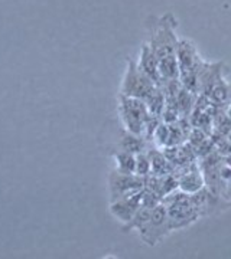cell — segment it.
<instances>
[{
    "label": "cell",
    "mask_w": 231,
    "mask_h": 259,
    "mask_svg": "<svg viewBox=\"0 0 231 259\" xmlns=\"http://www.w3.org/2000/svg\"><path fill=\"white\" fill-rule=\"evenodd\" d=\"M120 114L126 131L136 136L145 134L146 122L150 117L146 102L143 100L126 97L120 94Z\"/></svg>",
    "instance_id": "3"
},
{
    "label": "cell",
    "mask_w": 231,
    "mask_h": 259,
    "mask_svg": "<svg viewBox=\"0 0 231 259\" xmlns=\"http://www.w3.org/2000/svg\"><path fill=\"white\" fill-rule=\"evenodd\" d=\"M138 68L148 76L149 79H152L153 82L156 83V85L160 83L159 59H157V56L153 54V51L148 45H145L143 49H142V55H140V61H139Z\"/></svg>",
    "instance_id": "8"
},
{
    "label": "cell",
    "mask_w": 231,
    "mask_h": 259,
    "mask_svg": "<svg viewBox=\"0 0 231 259\" xmlns=\"http://www.w3.org/2000/svg\"><path fill=\"white\" fill-rule=\"evenodd\" d=\"M207 98L215 105L224 108L227 104L231 102V83L225 82V79L222 76L218 78L217 82L213 85V88L210 90Z\"/></svg>",
    "instance_id": "11"
},
{
    "label": "cell",
    "mask_w": 231,
    "mask_h": 259,
    "mask_svg": "<svg viewBox=\"0 0 231 259\" xmlns=\"http://www.w3.org/2000/svg\"><path fill=\"white\" fill-rule=\"evenodd\" d=\"M175 20L172 18V15H165L163 18L157 20L156 26L152 32L150 36V49L153 51V54L157 56V59H165L169 56L176 55V40L175 33Z\"/></svg>",
    "instance_id": "2"
},
{
    "label": "cell",
    "mask_w": 231,
    "mask_h": 259,
    "mask_svg": "<svg viewBox=\"0 0 231 259\" xmlns=\"http://www.w3.org/2000/svg\"><path fill=\"white\" fill-rule=\"evenodd\" d=\"M148 144L149 141H146L143 136H136V134H131L129 131H124L121 134L120 143H119L120 150L129 151V153H133V154L148 151Z\"/></svg>",
    "instance_id": "12"
},
{
    "label": "cell",
    "mask_w": 231,
    "mask_h": 259,
    "mask_svg": "<svg viewBox=\"0 0 231 259\" xmlns=\"http://www.w3.org/2000/svg\"><path fill=\"white\" fill-rule=\"evenodd\" d=\"M178 185H179V190L185 192V193L192 194L198 190H201L205 186V180H204L200 164H196L194 168H191L189 171H186V173L178 177Z\"/></svg>",
    "instance_id": "9"
},
{
    "label": "cell",
    "mask_w": 231,
    "mask_h": 259,
    "mask_svg": "<svg viewBox=\"0 0 231 259\" xmlns=\"http://www.w3.org/2000/svg\"><path fill=\"white\" fill-rule=\"evenodd\" d=\"M224 199H225V200H228V202H231V186L228 187V190L225 192V196H224Z\"/></svg>",
    "instance_id": "18"
},
{
    "label": "cell",
    "mask_w": 231,
    "mask_h": 259,
    "mask_svg": "<svg viewBox=\"0 0 231 259\" xmlns=\"http://www.w3.org/2000/svg\"><path fill=\"white\" fill-rule=\"evenodd\" d=\"M159 74H160V82L179 79V65L176 55L159 61Z\"/></svg>",
    "instance_id": "13"
},
{
    "label": "cell",
    "mask_w": 231,
    "mask_h": 259,
    "mask_svg": "<svg viewBox=\"0 0 231 259\" xmlns=\"http://www.w3.org/2000/svg\"><path fill=\"white\" fill-rule=\"evenodd\" d=\"M136 175L140 177H148L150 175V158L148 151L136 154Z\"/></svg>",
    "instance_id": "16"
},
{
    "label": "cell",
    "mask_w": 231,
    "mask_h": 259,
    "mask_svg": "<svg viewBox=\"0 0 231 259\" xmlns=\"http://www.w3.org/2000/svg\"><path fill=\"white\" fill-rule=\"evenodd\" d=\"M162 202L167 204L168 218L172 231L188 228L201 218L195 204L192 203L189 193L175 190L174 193L167 196Z\"/></svg>",
    "instance_id": "1"
},
{
    "label": "cell",
    "mask_w": 231,
    "mask_h": 259,
    "mask_svg": "<svg viewBox=\"0 0 231 259\" xmlns=\"http://www.w3.org/2000/svg\"><path fill=\"white\" fill-rule=\"evenodd\" d=\"M150 214H152V207H148V206H143L142 204L138 209V212L133 214V218L130 219L129 222L124 223L123 232H130L131 229H138L139 231L150 219Z\"/></svg>",
    "instance_id": "15"
},
{
    "label": "cell",
    "mask_w": 231,
    "mask_h": 259,
    "mask_svg": "<svg viewBox=\"0 0 231 259\" xmlns=\"http://www.w3.org/2000/svg\"><path fill=\"white\" fill-rule=\"evenodd\" d=\"M110 182L111 202L138 193L145 187V177L138 175H123L114 170L109 177Z\"/></svg>",
    "instance_id": "6"
},
{
    "label": "cell",
    "mask_w": 231,
    "mask_h": 259,
    "mask_svg": "<svg viewBox=\"0 0 231 259\" xmlns=\"http://www.w3.org/2000/svg\"><path fill=\"white\" fill-rule=\"evenodd\" d=\"M171 232L172 229L168 218L167 204L163 202H160L152 209L150 219L139 229L142 241L150 246H155L159 242L163 241Z\"/></svg>",
    "instance_id": "4"
},
{
    "label": "cell",
    "mask_w": 231,
    "mask_h": 259,
    "mask_svg": "<svg viewBox=\"0 0 231 259\" xmlns=\"http://www.w3.org/2000/svg\"><path fill=\"white\" fill-rule=\"evenodd\" d=\"M116 161H117V171L123 175H136V154L119 150L116 153Z\"/></svg>",
    "instance_id": "14"
},
{
    "label": "cell",
    "mask_w": 231,
    "mask_h": 259,
    "mask_svg": "<svg viewBox=\"0 0 231 259\" xmlns=\"http://www.w3.org/2000/svg\"><path fill=\"white\" fill-rule=\"evenodd\" d=\"M156 87V83L152 79H149L148 76L136 66L135 62H130L124 82L121 87V95L133 97V98L146 101L150 97V94L155 91Z\"/></svg>",
    "instance_id": "5"
},
{
    "label": "cell",
    "mask_w": 231,
    "mask_h": 259,
    "mask_svg": "<svg viewBox=\"0 0 231 259\" xmlns=\"http://www.w3.org/2000/svg\"><path fill=\"white\" fill-rule=\"evenodd\" d=\"M224 112L227 114V117H228V118L231 120V102L230 104H227V105L224 107Z\"/></svg>",
    "instance_id": "17"
},
{
    "label": "cell",
    "mask_w": 231,
    "mask_h": 259,
    "mask_svg": "<svg viewBox=\"0 0 231 259\" xmlns=\"http://www.w3.org/2000/svg\"><path fill=\"white\" fill-rule=\"evenodd\" d=\"M149 158H150V175L153 176H167V175H174L175 167L174 164L165 157L162 150L157 148H148Z\"/></svg>",
    "instance_id": "10"
},
{
    "label": "cell",
    "mask_w": 231,
    "mask_h": 259,
    "mask_svg": "<svg viewBox=\"0 0 231 259\" xmlns=\"http://www.w3.org/2000/svg\"><path fill=\"white\" fill-rule=\"evenodd\" d=\"M145 189V187H143ZM142 192L123 197L119 200H114L110 204V212L113 216H116L117 219H120L123 223H127L133 218V214L138 212V209L142 206Z\"/></svg>",
    "instance_id": "7"
},
{
    "label": "cell",
    "mask_w": 231,
    "mask_h": 259,
    "mask_svg": "<svg viewBox=\"0 0 231 259\" xmlns=\"http://www.w3.org/2000/svg\"><path fill=\"white\" fill-rule=\"evenodd\" d=\"M227 139H228L231 141V131H230V133H228V134H227Z\"/></svg>",
    "instance_id": "19"
}]
</instances>
